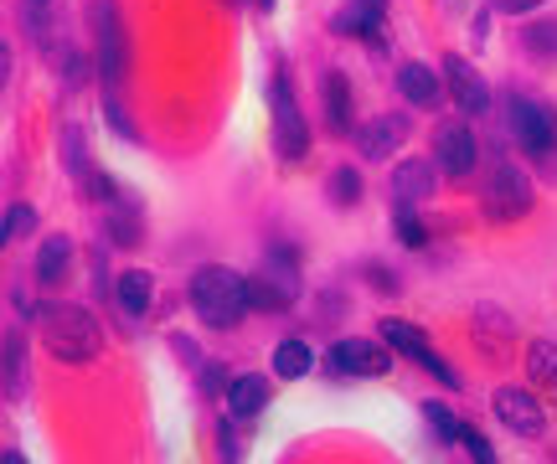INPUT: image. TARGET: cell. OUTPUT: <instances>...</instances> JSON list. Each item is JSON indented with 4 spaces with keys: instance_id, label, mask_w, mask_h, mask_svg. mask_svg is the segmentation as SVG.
<instances>
[{
    "instance_id": "cell-1",
    "label": "cell",
    "mask_w": 557,
    "mask_h": 464,
    "mask_svg": "<svg viewBox=\"0 0 557 464\" xmlns=\"http://www.w3.org/2000/svg\"><path fill=\"white\" fill-rule=\"evenodd\" d=\"M186 294H191L197 321H207L212 330H233L253 310L248 304V279H243L238 268H227V263H201L197 274H191V284H186Z\"/></svg>"
},
{
    "instance_id": "cell-2",
    "label": "cell",
    "mask_w": 557,
    "mask_h": 464,
    "mask_svg": "<svg viewBox=\"0 0 557 464\" xmlns=\"http://www.w3.org/2000/svg\"><path fill=\"white\" fill-rule=\"evenodd\" d=\"M41 346L67 366L99 362V351H103L99 321H94L83 304H47V310H41Z\"/></svg>"
},
{
    "instance_id": "cell-3",
    "label": "cell",
    "mask_w": 557,
    "mask_h": 464,
    "mask_svg": "<svg viewBox=\"0 0 557 464\" xmlns=\"http://www.w3.org/2000/svg\"><path fill=\"white\" fill-rule=\"evenodd\" d=\"M532 206H537V191H532V181H527V171H521L517 161L496 155V161L485 165V186H480V212H485L491 223H521V217H527Z\"/></svg>"
},
{
    "instance_id": "cell-4",
    "label": "cell",
    "mask_w": 557,
    "mask_h": 464,
    "mask_svg": "<svg viewBox=\"0 0 557 464\" xmlns=\"http://www.w3.org/2000/svg\"><path fill=\"white\" fill-rule=\"evenodd\" d=\"M88 21H94V47H99V73L109 88H120L124 73H129V37H124V16L114 11V0H94L88 5Z\"/></svg>"
},
{
    "instance_id": "cell-5",
    "label": "cell",
    "mask_w": 557,
    "mask_h": 464,
    "mask_svg": "<svg viewBox=\"0 0 557 464\" xmlns=\"http://www.w3.org/2000/svg\"><path fill=\"white\" fill-rule=\"evenodd\" d=\"M506 120H511V140H517L527 155H553L557 150V114L542 99L511 93V99H506Z\"/></svg>"
},
{
    "instance_id": "cell-6",
    "label": "cell",
    "mask_w": 557,
    "mask_h": 464,
    "mask_svg": "<svg viewBox=\"0 0 557 464\" xmlns=\"http://www.w3.org/2000/svg\"><path fill=\"white\" fill-rule=\"evenodd\" d=\"M269 109H274V145H278V155H284V161H305V155H310V129H305V120H299L295 88H289V78H284V73L269 83Z\"/></svg>"
},
{
    "instance_id": "cell-7",
    "label": "cell",
    "mask_w": 557,
    "mask_h": 464,
    "mask_svg": "<svg viewBox=\"0 0 557 464\" xmlns=\"http://www.w3.org/2000/svg\"><path fill=\"white\" fill-rule=\"evenodd\" d=\"M382 341L393 346V351H403L408 362H418L423 372H429V377H438L444 387H459V372H455L449 362H444L434 346L423 341V330H413L408 321H382Z\"/></svg>"
},
{
    "instance_id": "cell-8",
    "label": "cell",
    "mask_w": 557,
    "mask_h": 464,
    "mask_svg": "<svg viewBox=\"0 0 557 464\" xmlns=\"http://www.w3.org/2000/svg\"><path fill=\"white\" fill-rule=\"evenodd\" d=\"M496 418L517 439H542V428H547V407L537 403V392H527V387H500L496 392Z\"/></svg>"
},
{
    "instance_id": "cell-9",
    "label": "cell",
    "mask_w": 557,
    "mask_h": 464,
    "mask_svg": "<svg viewBox=\"0 0 557 464\" xmlns=\"http://www.w3.org/2000/svg\"><path fill=\"white\" fill-rule=\"evenodd\" d=\"M480 161V145L475 135L465 129V124H438V135H434V165L449 176V181H465L470 171H475Z\"/></svg>"
},
{
    "instance_id": "cell-10",
    "label": "cell",
    "mask_w": 557,
    "mask_h": 464,
    "mask_svg": "<svg viewBox=\"0 0 557 464\" xmlns=\"http://www.w3.org/2000/svg\"><path fill=\"white\" fill-rule=\"evenodd\" d=\"M331 362H336L341 377H387V366H393V356H387V341H361V336H341L336 346H331Z\"/></svg>"
},
{
    "instance_id": "cell-11",
    "label": "cell",
    "mask_w": 557,
    "mask_h": 464,
    "mask_svg": "<svg viewBox=\"0 0 557 464\" xmlns=\"http://www.w3.org/2000/svg\"><path fill=\"white\" fill-rule=\"evenodd\" d=\"M0 392H5V403H26L32 398V356H26V336L21 330L0 336Z\"/></svg>"
},
{
    "instance_id": "cell-12",
    "label": "cell",
    "mask_w": 557,
    "mask_h": 464,
    "mask_svg": "<svg viewBox=\"0 0 557 464\" xmlns=\"http://www.w3.org/2000/svg\"><path fill=\"white\" fill-rule=\"evenodd\" d=\"M444 83H449V93H455V103H459V114H470V120H480L485 109H491V88H485V78H480L475 67L465 58H444Z\"/></svg>"
},
{
    "instance_id": "cell-13",
    "label": "cell",
    "mask_w": 557,
    "mask_h": 464,
    "mask_svg": "<svg viewBox=\"0 0 557 464\" xmlns=\"http://www.w3.org/2000/svg\"><path fill=\"white\" fill-rule=\"evenodd\" d=\"M408 135H413L408 114H377V120L357 135V150L367 161H387V155H398L403 145H408Z\"/></svg>"
},
{
    "instance_id": "cell-14",
    "label": "cell",
    "mask_w": 557,
    "mask_h": 464,
    "mask_svg": "<svg viewBox=\"0 0 557 464\" xmlns=\"http://www.w3.org/2000/svg\"><path fill=\"white\" fill-rule=\"evenodd\" d=\"M434 197V165L423 161H403L398 171H393V202L398 206H418Z\"/></svg>"
},
{
    "instance_id": "cell-15",
    "label": "cell",
    "mask_w": 557,
    "mask_h": 464,
    "mask_svg": "<svg viewBox=\"0 0 557 464\" xmlns=\"http://www.w3.org/2000/svg\"><path fill=\"white\" fill-rule=\"evenodd\" d=\"M269 407V377H253V372H243L227 383V413L233 418H253Z\"/></svg>"
},
{
    "instance_id": "cell-16",
    "label": "cell",
    "mask_w": 557,
    "mask_h": 464,
    "mask_svg": "<svg viewBox=\"0 0 557 464\" xmlns=\"http://www.w3.org/2000/svg\"><path fill=\"white\" fill-rule=\"evenodd\" d=\"M336 32L341 37H372L382 32V0H346L336 11Z\"/></svg>"
},
{
    "instance_id": "cell-17",
    "label": "cell",
    "mask_w": 557,
    "mask_h": 464,
    "mask_svg": "<svg viewBox=\"0 0 557 464\" xmlns=\"http://www.w3.org/2000/svg\"><path fill=\"white\" fill-rule=\"evenodd\" d=\"M398 93L418 109H434L438 103V73L434 67H423V62H403L398 67Z\"/></svg>"
},
{
    "instance_id": "cell-18",
    "label": "cell",
    "mask_w": 557,
    "mask_h": 464,
    "mask_svg": "<svg viewBox=\"0 0 557 464\" xmlns=\"http://www.w3.org/2000/svg\"><path fill=\"white\" fill-rule=\"evenodd\" d=\"M114 294H120V310L124 315H145V310H150V294H156V279H150V274H145V268H129V274H120V279H114Z\"/></svg>"
},
{
    "instance_id": "cell-19",
    "label": "cell",
    "mask_w": 557,
    "mask_h": 464,
    "mask_svg": "<svg viewBox=\"0 0 557 464\" xmlns=\"http://www.w3.org/2000/svg\"><path fill=\"white\" fill-rule=\"evenodd\" d=\"M67 268H73V238H47L37 253V284H62L67 279Z\"/></svg>"
},
{
    "instance_id": "cell-20",
    "label": "cell",
    "mask_w": 557,
    "mask_h": 464,
    "mask_svg": "<svg viewBox=\"0 0 557 464\" xmlns=\"http://www.w3.org/2000/svg\"><path fill=\"white\" fill-rule=\"evenodd\" d=\"M527 377L557 403V346L553 341H532L527 346Z\"/></svg>"
},
{
    "instance_id": "cell-21",
    "label": "cell",
    "mask_w": 557,
    "mask_h": 464,
    "mask_svg": "<svg viewBox=\"0 0 557 464\" xmlns=\"http://www.w3.org/2000/svg\"><path fill=\"white\" fill-rule=\"evenodd\" d=\"M325 124L336 135L351 129V88H346V73H325Z\"/></svg>"
},
{
    "instance_id": "cell-22",
    "label": "cell",
    "mask_w": 557,
    "mask_h": 464,
    "mask_svg": "<svg viewBox=\"0 0 557 464\" xmlns=\"http://www.w3.org/2000/svg\"><path fill=\"white\" fill-rule=\"evenodd\" d=\"M310 366H315V351H310L305 341H278L274 346V372L284 377V383H299Z\"/></svg>"
},
{
    "instance_id": "cell-23",
    "label": "cell",
    "mask_w": 557,
    "mask_h": 464,
    "mask_svg": "<svg viewBox=\"0 0 557 464\" xmlns=\"http://www.w3.org/2000/svg\"><path fill=\"white\" fill-rule=\"evenodd\" d=\"M248 304H253V310H289L295 294L278 279H269V274H253V279H248Z\"/></svg>"
},
{
    "instance_id": "cell-24",
    "label": "cell",
    "mask_w": 557,
    "mask_h": 464,
    "mask_svg": "<svg viewBox=\"0 0 557 464\" xmlns=\"http://www.w3.org/2000/svg\"><path fill=\"white\" fill-rule=\"evenodd\" d=\"M62 165H67L78 181L94 176V165H88V145H83V129H67V135H62Z\"/></svg>"
},
{
    "instance_id": "cell-25",
    "label": "cell",
    "mask_w": 557,
    "mask_h": 464,
    "mask_svg": "<svg viewBox=\"0 0 557 464\" xmlns=\"http://www.w3.org/2000/svg\"><path fill=\"white\" fill-rule=\"evenodd\" d=\"M423 424L434 428L438 444H455V439H459V418L444 403H423Z\"/></svg>"
},
{
    "instance_id": "cell-26",
    "label": "cell",
    "mask_w": 557,
    "mask_h": 464,
    "mask_svg": "<svg viewBox=\"0 0 557 464\" xmlns=\"http://www.w3.org/2000/svg\"><path fill=\"white\" fill-rule=\"evenodd\" d=\"M114 206H120V212H109V233H114V242H120V248H135V242H139V217H135V206H124L120 197H114Z\"/></svg>"
},
{
    "instance_id": "cell-27",
    "label": "cell",
    "mask_w": 557,
    "mask_h": 464,
    "mask_svg": "<svg viewBox=\"0 0 557 464\" xmlns=\"http://www.w3.org/2000/svg\"><path fill=\"white\" fill-rule=\"evenodd\" d=\"M32 227H37V212H32V206H11L5 223H0V248H11L16 238H26Z\"/></svg>"
},
{
    "instance_id": "cell-28",
    "label": "cell",
    "mask_w": 557,
    "mask_h": 464,
    "mask_svg": "<svg viewBox=\"0 0 557 464\" xmlns=\"http://www.w3.org/2000/svg\"><path fill=\"white\" fill-rule=\"evenodd\" d=\"M475 336H480V341L491 336V341H496V346H506V341H511V336H517V330H511V321H506L500 310H480V315H475Z\"/></svg>"
},
{
    "instance_id": "cell-29",
    "label": "cell",
    "mask_w": 557,
    "mask_h": 464,
    "mask_svg": "<svg viewBox=\"0 0 557 464\" xmlns=\"http://www.w3.org/2000/svg\"><path fill=\"white\" fill-rule=\"evenodd\" d=\"M521 41H527V47H532L537 58H557V21H532Z\"/></svg>"
},
{
    "instance_id": "cell-30",
    "label": "cell",
    "mask_w": 557,
    "mask_h": 464,
    "mask_svg": "<svg viewBox=\"0 0 557 464\" xmlns=\"http://www.w3.org/2000/svg\"><path fill=\"white\" fill-rule=\"evenodd\" d=\"M331 191H336V206H357V202H361V176H357V165H341L336 176H331Z\"/></svg>"
},
{
    "instance_id": "cell-31",
    "label": "cell",
    "mask_w": 557,
    "mask_h": 464,
    "mask_svg": "<svg viewBox=\"0 0 557 464\" xmlns=\"http://www.w3.org/2000/svg\"><path fill=\"white\" fill-rule=\"evenodd\" d=\"M393 227H398V242H403V248H423V242H429L423 223L413 217V206H398V212H393Z\"/></svg>"
},
{
    "instance_id": "cell-32",
    "label": "cell",
    "mask_w": 557,
    "mask_h": 464,
    "mask_svg": "<svg viewBox=\"0 0 557 464\" xmlns=\"http://www.w3.org/2000/svg\"><path fill=\"white\" fill-rule=\"evenodd\" d=\"M459 444H465V454H470V460H480V464L496 460V449L485 444V439H480V434H475L470 424H459Z\"/></svg>"
},
{
    "instance_id": "cell-33",
    "label": "cell",
    "mask_w": 557,
    "mask_h": 464,
    "mask_svg": "<svg viewBox=\"0 0 557 464\" xmlns=\"http://www.w3.org/2000/svg\"><path fill=\"white\" fill-rule=\"evenodd\" d=\"M496 11H506V16H532L537 5H547V0H491Z\"/></svg>"
},
{
    "instance_id": "cell-34",
    "label": "cell",
    "mask_w": 557,
    "mask_h": 464,
    "mask_svg": "<svg viewBox=\"0 0 557 464\" xmlns=\"http://www.w3.org/2000/svg\"><path fill=\"white\" fill-rule=\"evenodd\" d=\"M218 444H222V460H238V444H233V424L218 428Z\"/></svg>"
},
{
    "instance_id": "cell-35",
    "label": "cell",
    "mask_w": 557,
    "mask_h": 464,
    "mask_svg": "<svg viewBox=\"0 0 557 464\" xmlns=\"http://www.w3.org/2000/svg\"><path fill=\"white\" fill-rule=\"evenodd\" d=\"M5 83H11V47L0 41V93H5Z\"/></svg>"
},
{
    "instance_id": "cell-36",
    "label": "cell",
    "mask_w": 557,
    "mask_h": 464,
    "mask_svg": "<svg viewBox=\"0 0 557 464\" xmlns=\"http://www.w3.org/2000/svg\"><path fill=\"white\" fill-rule=\"evenodd\" d=\"M372 284H377L382 294H393V289H398V284H393V274H387V268H372Z\"/></svg>"
},
{
    "instance_id": "cell-37",
    "label": "cell",
    "mask_w": 557,
    "mask_h": 464,
    "mask_svg": "<svg viewBox=\"0 0 557 464\" xmlns=\"http://www.w3.org/2000/svg\"><path fill=\"white\" fill-rule=\"evenodd\" d=\"M207 387H212V392L222 387V366L218 362H207Z\"/></svg>"
},
{
    "instance_id": "cell-38",
    "label": "cell",
    "mask_w": 557,
    "mask_h": 464,
    "mask_svg": "<svg viewBox=\"0 0 557 464\" xmlns=\"http://www.w3.org/2000/svg\"><path fill=\"white\" fill-rule=\"evenodd\" d=\"M259 5H263V11H269V5H274V0H259Z\"/></svg>"
}]
</instances>
